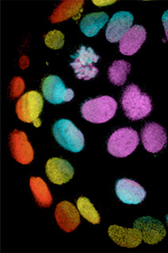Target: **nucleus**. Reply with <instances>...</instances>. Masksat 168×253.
Instances as JSON below:
<instances>
[{
  "mask_svg": "<svg viewBox=\"0 0 168 253\" xmlns=\"http://www.w3.org/2000/svg\"><path fill=\"white\" fill-rule=\"evenodd\" d=\"M122 105L126 117L132 121L144 119L152 111V99L136 84L128 85L122 94Z\"/></svg>",
  "mask_w": 168,
  "mask_h": 253,
  "instance_id": "f257e3e1",
  "label": "nucleus"
},
{
  "mask_svg": "<svg viewBox=\"0 0 168 253\" xmlns=\"http://www.w3.org/2000/svg\"><path fill=\"white\" fill-rule=\"evenodd\" d=\"M118 103L110 96L98 97L86 101L81 107L83 118L90 123L100 124L108 122L116 114Z\"/></svg>",
  "mask_w": 168,
  "mask_h": 253,
  "instance_id": "f03ea898",
  "label": "nucleus"
},
{
  "mask_svg": "<svg viewBox=\"0 0 168 253\" xmlns=\"http://www.w3.org/2000/svg\"><path fill=\"white\" fill-rule=\"evenodd\" d=\"M52 133L60 145L72 153H80L85 145L82 132L68 119L57 121L52 127Z\"/></svg>",
  "mask_w": 168,
  "mask_h": 253,
  "instance_id": "7ed1b4c3",
  "label": "nucleus"
},
{
  "mask_svg": "<svg viewBox=\"0 0 168 253\" xmlns=\"http://www.w3.org/2000/svg\"><path fill=\"white\" fill-rule=\"evenodd\" d=\"M140 143L138 133L129 127L120 128L110 136L107 143L109 153L114 157H126L134 152Z\"/></svg>",
  "mask_w": 168,
  "mask_h": 253,
  "instance_id": "20e7f679",
  "label": "nucleus"
},
{
  "mask_svg": "<svg viewBox=\"0 0 168 253\" xmlns=\"http://www.w3.org/2000/svg\"><path fill=\"white\" fill-rule=\"evenodd\" d=\"M42 94L35 90H31L21 97L16 104V114L18 119L26 123H34L36 127L42 125L39 116L43 109Z\"/></svg>",
  "mask_w": 168,
  "mask_h": 253,
  "instance_id": "39448f33",
  "label": "nucleus"
},
{
  "mask_svg": "<svg viewBox=\"0 0 168 253\" xmlns=\"http://www.w3.org/2000/svg\"><path fill=\"white\" fill-rule=\"evenodd\" d=\"M71 57L73 61L70 63V65L74 69L77 78L90 81L98 75V69L94 65L98 63L100 56L94 52L92 48L82 45L77 53L72 55Z\"/></svg>",
  "mask_w": 168,
  "mask_h": 253,
  "instance_id": "423d86ee",
  "label": "nucleus"
},
{
  "mask_svg": "<svg viewBox=\"0 0 168 253\" xmlns=\"http://www.w3.org/2000/svg\"><path fill=\"white\" fill-rule=\"evenodd\" d=\"M42 92L44 99L52 104L70 102L75 96L74 91L71 88H66L62 80L54 75L44 79Z\"/></svg>",
  "mask_w": 168,
  "mask_h": 253,
  "instance_id": "0eeeda50",
  "label": "nucleus"
},
{
  "mask_svg": "<svg viewBox=\"0 0 168 253\" xmlns=\"http://www.w3.org/2000/svg\"><path fill=\"white\" fill-rule=\"evenodd\" d=\"M140 134L144 149L149 153H159L166 146L168 141L166 130L157 123H147Z\"/></svg>",
  "mask_w": 168,
  "mask_h": 253,
  "instance_id": "6e6552de",
  "label": "nucleus"
},
{
  "mask_svg": "<svg viewBox=\"0 0 168 253\" xmlns=\"http://www.w3.org/2000/svg\"><path fill=\"white\" fill-rule=\"evenodd\" d=\"M10 149L15 161L22 165H29L34 160V153L28 137L22 131L14 129L10 135Z\"/></svg>",
  "mask_w": 168,
  "mask_h": 253,
  "instance_id": "1a4fd4ad",
  "label": "nucleus"
},
{
  "mask_svg": "<svg viewBox=\"0 0 168 253\" xmlns=\"http://www.w3.org/2000/svg\"><path fill=\"white\" fill-rule=\"evenodd\" d=\"M133 227L138 229L142 240L149 245H156L166 236V229L160 221L152 217H143L137 219Z\"/></svg>",
  "mask_w": 168,
  "mask_h": 253,
  "instance_id": "9d476101",
  "label": "nucleus"
},
{
  "mask_svg": "<svg viewBox=\"0 0 168 253\" xmlns=\"http://www.w3.org/2000/svg\"><path fill=\"white\" fill-rule=\"evenodd\" d=\"M117 195L121 201L126 204H139L146 197V191L135 181L122 179L117 181L115 187Z\"/></svg>",
  "mask_w": 168,
  "mask_h": 253,
  "instance_id": "9b49d317",
  "label": "nucleus"
},
{
  "mask_svg": "<svg viewBox=\"0 0 168 253\" xmlns=\"http://www.w3.org/2000/svg\"><path fill=\"white\" fill-rule=\"evenodd\" d=\"M133 16L127 11H119L113 15L106 30V39L110 42H118L132 27Z\"/></svg>",
  "mask_w": 168,
  "mask_h": 253,
  "instance_id": "f8f14e48",
  "label": "nucleus"
},
{
  "mask_svg": "<svg viewBox=\"0 0 168 253\" xmlns=\"http://www.w3.org/2000/svg\"><path fill=\"white\" fill-rule=\"evenodd\" d=\"M45 172L52 183L62 185L73 178L75 171L71 164L65 160L52 158L47 161Z\"/></svg>",
  "mask_w": 168,
  "mask_h": 253,
  "instance_id": "ddd939ff",
  "label": "nucleus"
},
{
  "mask_svg": "<svg viewBox=\"0 0 168 253\" xmlns=\"http://www.w3.org/2000/svg\"><path fill=\"white\" fill-rule=\"evenodd\" d=\"M56 222L66 233L74 231L80 224V215L76 207L69 202L59 203L55 211Z\"/></svg>",
  "mask_w": 168,
  "mask_h": 253,
  "instance_id": "4468645a",
  "label": "nucleus"
},
{
  "mask_svg": "<svg viewBox=\"0 0 168 253\" xmlns=\"http://www.w3.org/2000/svg\"><path fill=\"white\" fill-rule=\"evenodd\" d=\"M146 30L142 26H132L121 39L119 50L126 56L135 54L146 40Z\"/></svg>",
  "mask_w": 168,
  "mask_h": 253,
  "instance_id": "2eb2a0df",
  "label": "nucleus"
},
{
  "mask_svg": "<svg viewBox=\"0 0 168 253\" xmlns=\"http://www.w3.org/2000/svg\"><path fill=\"white\" fill-rule=\"evenodd\" d=\"M109 236L114 243L122 247L136 248L142 242V236L138 229L111 225L108 229Z\"/></svg>",
  "mask_w": 168,
  "mask_h": 253,
  "instance_id": "dca6fc26",
  "label": "nucleus"
},
{
  "mask_svg": "<svg viewBox=\"0 0 168 253\" xmlns=\"http://www.w3.org/2000/svg\"><path fill=\"white\" fill-rule=\"evenodd\" d=\"M108 20V14L105 12L92 13L83 18L80 22V29L86 36L94 37L98 35Z\"/></svg>",
  "mask_w": 168,
  "mask_h": 253,
  "instance_id": "f3484780",
  "label": "nucleus"
},
{
  "mask_svg": "<svg viewBox=\"0 0 168 253\" xmlns=\"http://www.w3.org/2000/svg\"><path fill=\"white\" fill-rule=\"evenodd\" d=\"M30 188L34 194V199L39 207L48 208L52 203V197L48 186L40 177H31Z\"/></svg>",
  "mask_w": 168,
  "mask_h": 253,
  "instance_id": "a211bd4d",
  "label": "nucleus"
},
{
  "mask_svg": "<svg viewBox=\"0 0 168 253\" xmlns=\"http://www.w3.org/2000/svg\"><path fill=\"white\" fill-rule=\"evenodd\" d=\"M84 1H64L53 11L50 19L52 23L63 22L68 18H74L82 8Z\"/></svg>",
  "mask_w": 168,
  "mask_h": 253,
  "instance_id": "6ab92c4d",
  "label": "nucleus"
},
{
  "mask_svg": "<svg viewBox=\"0 0 168 253\" xmlns=\"http://www.w3.org/2000/svg\"><path fill=\"white\" fill-rule=\"evenodd\" d=\"M131 65L124 60H115L109 68L108 77L110 82L116 86H122L126 83Z\"/></svg>",
  "mask_w": 168,
  "mask_h": 253,
  "instance_id": "aec40b11",
  "label": "nucleus"
},
{
  "mask_svg": "<svg viewBox=\"0 0 168 253\" xmlns=\"http://www.w3.org/2000/svg\"><path fill=\"white\" fill-rule=\"evenodd\" d=\"M76 205L80 214L82 215L83 217L86 219L89 222L94 225L100 223L99 213L87 198L80 197L76 202Z\"/></svg>",
  "mask_w": 168,
  "mask_h": 253,
  "instance_id": "412c9836",
  "label": "nucleus"
},
{
  "mask_svg": "<svg viewBox=\"0 0 168 253\" xmlns=\"http://www.w3.org/2000/svg\"><path fill=\"white\" fill-rule=\"evenodd\" d=\"M47 46L53 49L62 48L64 44V35L59 30H52L44 37Z\"/></svg>",
  "mask_w": 168,
  "mask_h": 253,
  "instance_id": "4be33fe9",
  "label": "nucleus"
},
{
  "mask_svg": "<svg viewBox=\"0 0 168 253\" xmlns=\"http://www.w3.org/2000/svg\"><path fill=\"white\" fill-rule=\"evenodd\" d=\"M17 88L24 90V81H22L20 77H15L13 79L12 82H11V94L13 97H18V91H17L18 89Z\"/></svg>",
  "mask_w": 168,
  "mask_h": 253,
  "instance_id": "5701e85b",
  "label": "nucleus"
},
{
  "mask_svg": "<svg viewBox=\"0 0 168 253\" xmlns=\"http://www.w3.org/2000/svg\"><path fill=\"white\" fill-rule=\"evenodd\" d=\"M162 22L164 24L165 34H166L167 39L168 41V10L164 12L162 16Z\"/></svg>",
  "mask_w": 168,
  "mask_h": 253,
  "instance_id": "b1692460",
  "label": "nucleus"
},
{
  "mask_svg": "<svg viewBox=\"0 0 168 253\" xmlns=\"http://www.w3.org/2000/svg\"><path fill=\"white\" fill-rule=\"evenodd\" d=\"M113 2H94V4H97V5H98V6H101V4H102V5H107V4H110V3H113Z\"/></svg>",
  "mask_w": 168,
  "mask_h": 253,
  "instance_id": "393cba45",
  "label": "nucleus"
},
{
  "mask_svg": "<svg viewBox=\"0 0 168 253\" xmlns=\"http://www.w3.org/2000/svg\"><path fill=\"white\" fill-rule=\"evenodd\" d=\"M167 221H168V217H167Z\"/></svg>",
  "mask_w": 168,
  "mask_h": 253,
  "instance_id": "a878e982",
  "label": "nucleus"
}]
</instances>
